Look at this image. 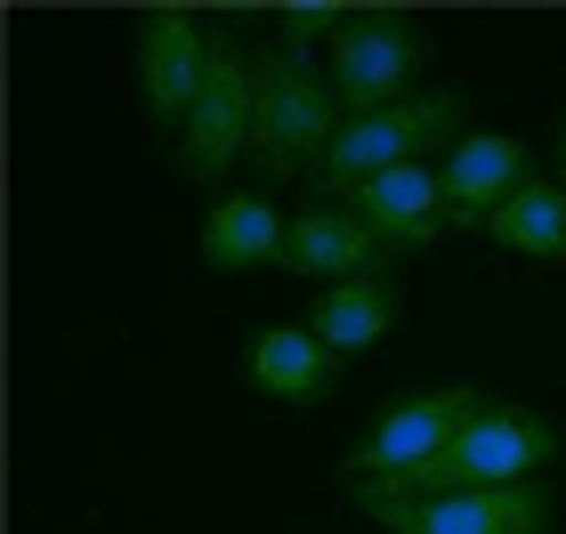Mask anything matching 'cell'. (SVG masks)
<instances>
[{"label": "cell", "instance_id": "8fae6325", "mask_svg": "<svg viewBox=\"0 0 566 534\" xmlns=\"http://www.w3.org/2000/svg\"><path fill=\"white\" fill-rule=\"evenodd\" d=\"M348 356H332L307 324H260V333L243 341V380L275 405H324L340 389Z\"/></svg>", "mask_w": 566, "mask_h": 534}, {"label": "cell", "instance_id": "8992f818", "mask_svg": "<svg viewBox=\"0 0 566 534\" xmlns=\"http://www.w3.org/2000/svg\"><path fill=\"white\" fill-rule=\"evenodd\" d=\"M348 502L380 534H551V486L543 478L534 486H478V494H421V502L348 486Z\"/></svg>", "mask_w": 566, "mask_h": 534}, {"label": "cell", "instance_id": "9c48e42d", "mask_svg": "<svg viewBox=\"0 0 566 534\" xmlns=\"http://www.w3.org/2000/svg\"><path fill=\"white\" fill-rule=\"evenodd\" d=\"M526 178H534L526 138H510V130H470L461 146H446V170H437V187H446V219H453V227H485L510 195L526 187Z\"/></svg>", "mask_w": 566, "mask_h": 534}, {"label": "cell", "instance_id": "3957f363", "mask_svg": "<svg viewBox=\"0 0 566 534\" xmlns=\"http://www.w3.org/2000/svg\"><path fill=\"white\" fill-rule=\"evenodd\" d=\"M470 138V97H461L453 82L446 90H413V97H397V106H380L365 122H348L340 138H332V155L316 170V187L332 195H356L365 178L380 170H405V163H429L437 146H461Z\"/></svg>", "mask_w": 566, "mask_h": 534}, {"label": "cell", "instance_id": "4fadbf2b", "mask_svg": "<svg viewBox=\"0 0 566 534\" xmlns=\"http://www.w3.org/2000/svg\"><path fill=\"white\" fill-rule=\"evenodd\" d=\"M389 251L373 243V227L348 211V202H307L292 219V235H283V268L300 275V284H348V275L380 268Z\"/></svg>", "mask_w": 566, "mask_h": 534}, {"label": "cell", "instance_id": "6da1fadb", "mask_svg": "<svg viewBox=\"0 0 566 534\" xmlns=\"http://www.w3.org/2000/svg\"><path fill=\"white\" fill-rule=\"evenodd\" d=\"M558 462V421L534 413V405H502L485 397L470 421L453 429V446L421 462L413 478H389L373 494H397V502H421V494H478V486H534Z\"/></svg>", "mask_w": 566, "mask_h": 534}, {"label": "cell", "instance_id": "7c38bea8", "mask_svg": "<svg viewBox=\"0 0 566 534\" xmlns=\"http://www.w3.org/2000/svg\"><path fill=\"white\" fill-rule=\"evenodd\" d=\"M397 316H405V292H397V268L380 260L365 275H348V284H324L316 308H307V333L332 356H365V348H380L397 333Z\"/></svg>", "mask_w": 566, "mask_h": 534}, {"label": "cell", "instance_id": "30bf717a", "mask_svg": "<svg viewBox=\"0 0 566 534\" xmlns=\"http://www.w3.org/2000/svg\"><path fill=\"white\" fill-rule=\"evenodd\" d=\"M356 219L373 227L380 251H429L437 235H446V187H437V163H405V170H380L365 178L356 195H340Z\"/></svg>", "mask_w": 566, "mask_h": 534}, {"label": "cell", "instance_id": "e0dca14e", "mask_svg": "<svg viewBox=\"0 0 566 534\" xmlns=\"http://www.w3.org/2000/svg\"><path fill=\"white\" fill-rule=\"evenodd\" d=\"M558 163H566V122H558Z\"/></svg>", "mask_w": 566, "mask_h": 534}, {"label": "cell", "instance_id": "7a4b0ae2", "mask_svg": "<svg viewBox=\"0 0 566 534\" xmlns=\"http://www.w3.org/2000/svg\"><path fill=\"white\" fill-rule=\"evenodd\" d=\"M348 130V106L332 90V73H316L292 49H251V155L268 178H300L324 170L332 138Z\"/></svg>", "mask_w": 566, "mask_h": 534}, {"label": "cell", "instance_id": "5b68a950", "mask_svg": "<svg viewBox=\"0 0 566 534\" xmlns=\"http://www.w3.org/2000/svg\"><path fill=\"white\" fill-rule=\"evenodd\" d=\"M478 389H413V397H389L380 413L356 429L348 446V486H389V478H413L421 462H437V453L453 446V429L478 413Z\"/></svg>", "mask_w": 566, "mask_h": 534}, {"label": "cell", "instance_id": "52a82bcc", "mask_svg": "<svg viewBox=\"0 0 566 534\" xmlns=\"http://www.w3.org/2000/svg\"><path fill=\"white\" fill-rule=\"evenodd\" d=\"M211 57H219V33L211 17L195 9H146L138 33H130V65H138V106H146V130H178L187 106L211 82Z\"/></svg>", "mask_w": 566, "mask_h": 534}, {"label": "cell", "instance_id": "5bb4252c", "mask_svg": "<svg viewBox=\"0 0 566 534\" xmlns=\"http://www.w3.org/2000/svg\"><path fill=\"white\" fill-rule=\"evenodd\" d=\"M283 235H292V219L275 211L268 195H251V187H235V195H219L211 211H202V268L211 275H251V268H283Z\"/></svg>", "mask_w": 566, "mask_h": 534}, {"label": "cell", "instance_id": "9a60e30c", "mask_svg": "<svg viewBox=\"0 0 566 534\" xmlns=\"http://www.w3.org/2000/svg\"><path fill=\"white\" fill-rule=\"evenodd\" d=\"M478 235H494L502 251H518V260L558 268L566 260V187H558V178H526V187L478 227Z\"/></svg>", "mask_w": 566, "mask_h": 534}, {"label": "cell", "instance_id": "277c9868", "mask_svg": "<svg viewBox=\"0 0 566 534\" xmlns=\"http://www.w3.org/2000/svg\"><path fill=\"white\" fill-rule=\"evenodd\" d=\"M324 57H332V90H340L348 122H365L397 97H413V73L437 57V33L405 9H348Z\"/></svg>", "mask_w": 566, "mask_h": 534}, {"label": "cell", "instance_id": "ac0fdd59", "mask_svg": "<svg viewBox=\"0 0 566 534\" xmlns=\"http://www.w3.org/2000/svg\"><path fill=\"white\" fill-rule=\"evenodd\" d=\"M558 187H566V178H558Z\"/></svg>", "mask_w": 566, "mask_h": 534}, {"label": "cell", "instance_id": "2e32d148", "mask_svg": "<svg viewBox=\"0 0 566 534\" xmlns=\"http://www.w3.org/2000/svg\"><path fill=\"white\" fill-rule=\"evenodd\" d=\"M340 24H348V9H332V0H292V9H268V33H275V49H292V57H300V49H332V33H340Z\"/></svg>", "mask_w": 566, "mask_h": 534}, {"label": "cell", "instance_id": "ba28073f", "mask_svg": "<svg viewBox=\"0 0 566 534\" xmlns=\"http://www.w3.org/2000/svg\"><path fill=\"white\" fill-rule=\"evenodd\" d=\"M243 146H251V49L235 33H219L211 82H202V97L187 106V122H178L170 170L187 178V187H219Z\"/></svg>", "mask_w": 566, "mask_h": 534}]
</instances>
